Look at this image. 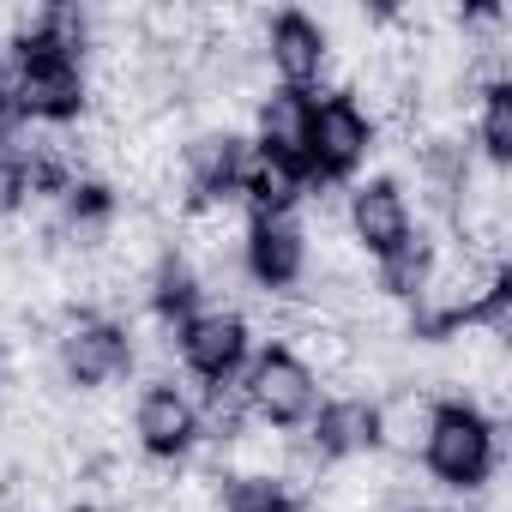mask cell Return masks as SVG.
<instances>
[{"label":"cell","instance_id":"1","mask_svg":"<svg viewBox=\"0 0 512 512\" xmlns=\"http://www.w3.org/2000/svg\"><path fill=\"white\" fill-rule=\"evenodd\" d=\"M91 19L85 7H37L19 31H13V73H7V97L13 115L37 121V127H73L91 103Z\"/></svg>","mask_w":512,"mask_h":512},{"label":"cell","instance_id":"2","mask_svg":"<svg viewBox=\"0 0 512 512\" xmlns=\"http://www.w3.org/2000/svg\"><path fill=\"white\" fill-rule=\"evenodd\" d=\"M422 464L452 494H482L500 470V422L476 398H434L422 422Z\"/></svg>","mask_w":512,"mask_h":512},{"label":"cell","instance_id":"3","mask_svg":"<svg viewBox=\"0 0 512 512\" xmlns=\"http://www.w3.org/2000/svg\"><path fill=\"white\" fill-rule=\"evenodd\" d=\"M320 368L296 350V344H266L253 350L247 368H241V404L260 428H278V434H302L320 410Z\"/></svg>","mask_w":512,"mask_h":512},{"label":"cell","instance_id":"4","mask_svg":"<svg viewBox=\"0 0 512 512\" xmlns=\"http://www.w3.org/2000/svg\"><path fill=\"white\" fill-rule=\"evenodd\" d=\"M380 145L374 109H362L356 91H314L308 121V187H350Z\"/></svg>","mask_w":512,"mask_h":512},{"label":"cell","instance_id":"5","mask_svg":"<svg viewBox=\"0 0 512 512\" xmlns=\"http://www.w3.org/2000/svg\"><path fill=\"white\" fill-rule=\"evenodd\" d=\"M55 362H61L67 386L103 392L133 368V332L103 308H79V314H67V326L55 338Z\"/></svg>","mask_w":512,"mask_h":512},{"label":"cell","instance_id":"6","mask_svg":"<svg viewBox=\"0 0 512 512\" xmlns=\"http://www.w3.org/2000/svg\"><path fill=\"white\" fill-rule=\"evenodd\" d=\"M175 356L205 392H217V386L241 380V368L253 356V332L235 308H199L187 326H175Z\"/></svg>","mask_w":512,"mask_h":512},{"label":"cell","instance_id":"7","mask_svg":"<svg viewBox=\"0 0 512 512\" xmlns=\"http://www.w3.org/2000/svg\"><path fill=\"white\" fill-rule=\"evenodd\" d=\"M241 272L266 296H290L308 278V229H302V217L296 211H247Z\"/></svg>","mask_w":512,"mask_h":512},{"label":"cell","instance_id":"8","mask_svg":"<svg viewBox=\"0 0 512 512\" xmlns=\"http://www.w3.org/2000/svg\"><path fill=\"white\" fill-rule=\"evenodd\" d=\"M422 229H416V211H410V193L398 187V175H368V181H350V241L368 253V260H392L398 247H410Z\"/></svg>","mask_w":512,"mask_h":512},{"label":"cell","instance_id":"9","mask_svg":"<svg viewBox=\"0 0 512 512\" xmlns=\"http://www.w3.org/2000/svg\"><path fill=\"white\" fill-rule=\"evenodd\" d=\"M133 440H139L145 458L175 464V458H187L205 440V410L175 380H151L139 392V404H133Z\"/></svg>","mask_w":512,"mask_h":512},{"label":"cell","instance_id":"10","mask_svg":"<svg viewBox=\"0 0 512 512\" xmlns=\"http://www.w3.org/2000/svg\"><path fill=\"white\" fill-rule=\"evenodd\" d=\"M308 121H314V91H266L260 97V115H253V157L272 163L278 175L302 181L308 187Z\"/></svg>","mask_w":512,"mask_h":512},{"label":"cell","instance_id":"11","mask_svg":"<svg viewBox=\"0 0 512 512\" xmlns=\"http://www.w3.org/2000/svg\"><path fill=\"white\" fill-rule=\"evenodd\" d=\"M253 169V145L241 133H199L181 145V175H187V199L193 211H223L241 199Z\"/></svg>","mask_w":512,"mask_h":512},{"label":"cell","instance_id":"12","mask_svg":"<svg viewBox=\"0 0 512 512\" xmlns=\"http://www.w3.org/2000/svg\"><path fill=\"white\" fill-rule=\"evenodd\" d=\"M266 61H272V73H278V85L314 91V85L326 79V67H332V37H326V25H320L314 13L284 7V13H272V25H266Z\"/></svg>","mask_w":512,"mask_h":512},{"label":"cell","instance_id":"13","mask_svg":"<svg viewBox=\"0 0 512 512\" xmlns=\"http://www.w3.org/2000/svg\"><path fill=\"white\" fill-rule=\"evenodd\" d=\"M308 434V452L320 464H356L368 452H380V404L374 398H320L314 422L302 428Z\"/></svg>","mask_w":512,"mask_h":512},{"label":"cell","instance_id":"14","mask_svg":"<svg viewBox=\"0 0 512 512\" xmlns=\"http://www.w3.org/2000/svg\"><path fill=\"white\" fill-rule=\"evenodd\" d=\"M470 127H476L482 163L500 175V169L512 163V79H506V73H494V79L476 85V115H470Z\"/></svg>","mask_w":512,"mask_h":512},{"label":"cell","instance_id":"15","mask_svg":"<svg viewBox=\"0 0 512 512\" xmlns=\"http://www.w3.org/2000/svg\"><path fill=\"white\" fill-rule=\"evenodd\" d=\"M199 308H205V284H199V272L181 260V253H163L157 272H151V314L175 332V326H187Z\"/></svg>","mask_w":512,"mask_h":512},{"label":"cell","instance_id":"16","mask_svg":"<svg viewBox=\"0 0 512 512\" xmlns=\"http://www.w3.org/2000/svg\"><path fill=\"white\" fill-rule=\"evenodd\" d=\"M434 260L440 253L428 247V235H416L410 247H398L392 260H380L374 266V284H380V296H392V302H422V290H428V278H434Z\"/></svg>","mask_w":512,"mask_h":512},{"label":"cell","instance_id":"17","mask_svg":"<svg viewBox=\"0 0 512 512\" xmlns=\"http://www.w3.org/2000/svg\"><path fill=\"white\" fill-rule=\"evenodd\" d=\"M290 500L296 494H290V482L278 470H241V476H229L217 512H284Z\"/></svg>","mask_w":512,"mask_h":512},{"label":"cell","instance_id":"18","mask_svg":"<svg viewBox=\"0 0 512 512\" xmlns=\"http://www.w3.org/2000/svg\"><path fill=\"white\" fill-rule=\"evenodd\" d=\"M25 199H31V145H19L7 127H0V223H7Z\"/></svg>","mask_w":512,"mask_h":512},{"label":"cell","instance_id":"19","mask_svg":"<svg viewBox=\"0 0 512 512\" xmlns=\"http://www.w3.org/2000/svg\"><path fill=\"white\" fill-rule=\"evenodd\" d=\"M7 115H13V97H7V67H0V127H7Z\"/></svg>","mask_w":512,"mask_h":512},{"label":"cell","instance_id":"20","mask_svg":"<svg viewBox=\"0 0 512 512\" xmlns=\"http://www.w3.org/2000/svg\"><path fill=\"white\" fill-rule=\"evenodd\" d=\"M67 512H103V506H91V500H85V506H67Z\"/></svg>","mask_w":512,"mask_h":512},{"label":"cell","instance_id":"21","mask_svg":"<svg viewBox=\"0 0 512 512\" xmlns=\"http://www.w3.org/2000/svg\"><path fill=\"white\" fill-rule=\"evenodd\" d=\"M284 512H308V506H302V500H290V506H284Z\"/></svg>","mask_w":512,"mask_h":512},{"label":"cell","instance_id":"22","mask_svg":"<svg viewBox=\"0 0 512 512\" xmlns=\"http://www.w3.org/2000/svg\"><path fill=\"white\" fill-rule=\"evenodd\" d=\"M404 512H428V506H404Z\"/></svg>","mask_w":512,"mask_h":512},{"label":"cell","instance_id":"23","mask_svg":"<svg viewBox=\"0 0 512 512\" xmlns=\"http://www.w3.org/2000/svg\"><path fill=\"white\" fill-rule=\"evenodd\" d=\"M0 374H7V356H0Z\"/></svg>","mask_w":512,"mask_h":512}]
</instances>
